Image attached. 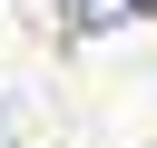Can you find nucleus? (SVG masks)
Masks as SVG:
<instances>
[{"instance_id": "nucleus-1", "label": "nucleus", "mask_w": 157, "mask_h": 148, "mask_svg": "<svg viewBox=\"0 0 157 148\" xmlns=\"http://www.w3.org/2000/svg\"><path fill=\"white\" fill-rule=\"evenodd\" d=\"M128 10H137V0H69V30H78V39H98V30H118Z\"/></svg>"}]
</instances>
